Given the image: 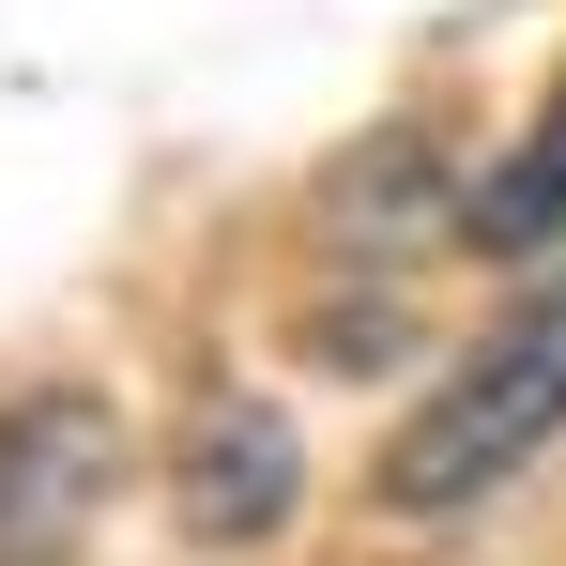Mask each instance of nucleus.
Instances as JSON below:
<instances>
[{
    "label": "nucleus",
    "instance_id": "20e7f679",
    "mask_svg": "<svg viewBox=\"0 0 566 566\" xmlns=\"http://www.w3.org/2000/svg\"><path fill=\"white\" fill-rule=\"evenodd\" d=\"M474 245H566V93H552V123L474 185Z\"/></svg>",
    "mask_w": 566,
    "mask_h": 566
},
{
    "label": "nucleus",
    "instance_id": "f03ea898",
    "mask_svg": "<svg viewBox=\"0 0 566 566\" xmlns=\"http://www.w3.org/2000/svg\"><path fill=\"white\" fill-rule=\"evenodd\" d=\"M123 490V413L77 382H31L0 413V566H62Z\"/></svg>",
    "mask_w": 566,
    "mask_h": 566
},
{
    "label": "nucleus",
    "instance_id": "f257e3e1",
    "mask_svg": "<svg viewBox=\"0 0 566 566\" xmlns=\"http://www.w3.org/2000/svg\"><path fill=\"white\" fill-rule=\"evenodd\" d=\"M552 429H566V245L505 291V322L474 337L460 368L398 413V444H382V505H398V521H460V505H490Z\"/></svg>",
    "mask_w": 566,
    "mask_h": 566
},
{
    "label": "nucleus",
    "instance_id": "7ed1b4c3",
    "mask_svg": "<svg viewBox=\"0 0 566 566\" xmlns=\"http://www.w3.org/2000/svg\"><path fill=\"white\" fill-rule=\"evenodd\" d=\"M291 505H306L291 413H276V398H199V429H185V536L245 552V536H276Z\"/></svg>",
    "mask_w": 566,
    "mask_h": 566
}]
</instances>
